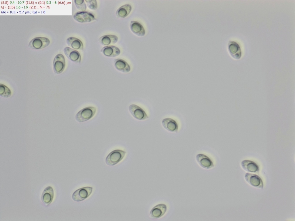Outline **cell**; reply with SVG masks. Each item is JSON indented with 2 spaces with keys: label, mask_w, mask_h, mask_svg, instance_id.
Wrapping results in <instances>:
<instances>
[{
  "label": "cell",
  "mask_w": 295,
  "mask_h": 221,
  "mask_svg": "<svg viewBox=\"0 0 295 221\" xmlns=\"http://www.w3.org/2000/svg\"><path fill=\"white\" fill-rule=\"evenodd\" d=\"M75 5L77 8L80 11H85L86 5L84 0H74Z\"/></svg>",
  "instance_id": "obj_23"
},
{
  "label": "cell",
  "mask_w": 295,
  "mask_h": 221,
  "mask_svg": "<svg viewBox=\"0 0 295 221\" xmlns=\"http://www.w3.org/2000/svg\"><path fill=\"white\" fill-rule=\"evenodd\" d=\"M66 43L69 47L76 50H82L83 45L79 39L73 37H69L66 40Z\"/></svg>",
  "instance_id": "obj_17"
},
{
  "label": "cell",
  "mask_w": 295,
  "mask_h": 221,
  "mask_svg": "<svg viewBox=\"0 0 295 221\" xmlns=\"http://www.w3.org/2000/svg\"><path fill=\"white\" fill-rule=\"evenodd\" d=\"M228 49L231 55L234 58H238L241 56V52L240 47L236 42L230 41L228 43Z\"/></svg>",
  "instance_id": "obj_20"
},
{
  "label": "cell",
  "mask_w": 295,
  "mask_h": 221,
  "mask_svg": "<svg viewBox=\"0 0 295 221\" xmlns=\"http://www.w3.org/2000/svg\"><path fill=\"white\" fill-rule=\"evenodd\" d=\"M126 153V151L120 149H116L111 151L106 158V163L109 166L117 164L124 158Z\"/></svg>",
  "instance_id": "obj_2"
},
{
  "label": "cell",
  "mask_w": 295,
  "mask_h": 221,
  "mask_svg": "<svg viewBox=\"0 0 295 221\" xmlns=\"http://www.w3.org/2000/svg\"><path fill=\"white\" fill-rule=\"evenodd\" d=\"M130 28L131 31L138 36H143L145 34V31L143 27L138 22L135 21H131Z\"/></svg>",
  "instance_id": "obj_19"
},
{
  "label": "cell",
  "mask_w": 295,
  "mask_h": 221,
  "mask_svg": "<svg viewBox=\"0 0 295 221\" xmlns=\"http://www.w3.org/2000/svg\"><path fill=\"white\" fill-rule=\"evenodd\" d=\"M73 18L77 22L82 23L90 22L95 20L92 14L86 11L77 12L74 15Z\"/></svg>",
  "instance_id": "obj_5"
},
{
  "label": "cell",
  "mask_w": 295,
  "mask_h": 221,
  "mask_svg": "<svg viewBox=\"0 0 295 221\" xmlns=\"http://www.w3.org/2000/svg\"><path fill=\"white\" fill-rule=\"evenodd\" d=\"M85 1L88 8L92 10H95L97 8L98 5L96 0H85Z\"/></svg>",
  "instance_id": "obj_24"
},
{
  "label": "cell",
  "mask_w": 295,
  "mask_h": 221,
  "mask_svg": "<svg viewBox=\"0 0 295 221\" xmlns=\"http://www.w3.org/2000/svg\"><path fill=\"white\" fill-rule=\"evenodd\" d=\"M50 43L49 39L45 37H37L31 41L29 46L32 48L38 49L43 48Z\"/></svg>",
  "instance_id": "obj_6"
},
{
  "label": "cell",
  "mask_w": 295,
  "mask_h": 221,
  "mask_svg": "<svg viewBox=\"0 0 295 221\" xmlns=\"http://www.w3.org/2000/svg\"><path fill=\"white\" fill-rule=\"evenodd\" d=\"M92 188L90 187H85L78 189L72 195V198L75 201H83L89 197L92 192Z\"/></svg>",
  "instance_id": "obj_3"
},
{
  "label": "cell",
  "mask_w": 295,
  "mask_h": 221,
  "mask_svg": "<svg viewBox=\"0 0 295 221\" xmlns=\"http://www.w3.org/2000/svg\"><path fill=\"white\" fill-rule=\"evenodd\" d=\"M128 110L133 117L137 120H144L148 118L144 110L136 104L130 105L129 106Z\"/></svg>",
  "instance_id": "obj_4"
},
{
  "label": "cell",
  "mask_w": 295,
  "mask_h": 221,
  "mask_svg": "<svg viewBox=\"0 0 295 221\" xmlns=\"http://www.w3.org/2000/svg\"><path fill=\"white\" fill-rule=\"evenodd\" d=\"M114 66L118 71L124 73H128L131 70L129 64L124 60L120 58L115 59Z\"/></svg>",
  "instance_id": "obj_18"
},
{
  "label": "cell",
  "mask_w": 295,
  "mask_h": 221,
  "mask_svg": "<svg viewBox=\"0 0 295 221\" xmlns=\"http://www.w3.org/2000/svg\"><path fill=\"white\" fill-rule=\"evenodd\" d=\"M65 65V60L63 55L60 54L56 55L53 62V68L55 73L57 74L61 73L64 70Z\"/></svg>",
  "instance_id": "obj_8"
},
{
  "label": "cell",
  "mask_w": 295,
  "mask_h": 221,
  "mask_svg": "<svg viewBox=\"0 0 295 221\" xmlns=\"http://www.w3.org/2000/svg\"><path fill=\"white\" fill-rule=\"evenodd\" d=\"M241 165L243 168L246 171L255 173L259 172V168L258 165L252 161L243 160L241 162Z\"/></svg>",
  "instance_id": "obj_14"
},
{
  "label": "cell",
  "mask_w": 295,
  "mask_h": 221,
  "mask_svg": "<svg viewBox=\"0 0 295 221\" xmlns=\"http://www.w3.org/2000/svg\"><path fill=\"white\" fill-rule=\"evenodd\" d=\"M101 52L105 56L111 57L117 56L120 53L119 49L113 45L105 46L101 49Z\"/></svg>",
  "instance_id": "obj_12"
},
{
  "label": "cell",
  "mask_w": 295,
  "mask_h": 221,
  "mask_svg": "<svg viewBox=\"0 0 295 221\" xmlns=\"http://www.w3.org/2000/svg\"><path fill=\"white\" fill-rule=\"evenodd\" d=\"M118 40V37L114 35H106L101 36L99 41L101 45L106 46L115 44Z\"/></svg>",
  "instance_id": "obj_15"
},
{
  "label": "cell",
  "mask_w": 295,
  "mask_h": 221,
  "mask_svg": "<svg viewBox=\"0 0 295 221\" xmlns=\"http://www.w3.org/2000/svg\"><path fill=\"white\" fill-rule=\"evenodd\" d=\"M167 209L166 205L163 204H160L154 207L150 212V215L152 217L158 218L163 216Z\"/></svg>",
  "instance_id": "obj_13"
},
{
  "label": "cell",
  "mask_w": 295,
  "mask_h": 221,
  "mask_svg": "<svg viewBox=\"0 0 295 221\" xmlns=\"http://www.w3.org/2000/svg\"><path fill=\"white\" fill-rule=\"evenodd\" d=\"M11 94L10 89L7 86L3 84H0V95L1 96L5 98L10 97Z\"/></svg>",
  "instance_id": "obj_22"
},
{
  "label": "cell",
  "mask_w": 295,
  "mask_h": 221,
  "mask_svg": "<svg viewBox=\"0 0 295 221\" xmlns=\"http://www.w3.org/2000/svg\"><path fill=\"white\" fill-rule=\"evenodd\" d=\"M196 161L199 165L203 168L208 169L213 166V163L209 157L202 154H199L196 157Z\"/></svg>",
  "instance_id": "obj_16"
},
{
  "label": "cell",
  "mask_w": 295,
  "mask_h": 221,
  "mask_svg": "<svg viewBox=\"0 0 295 221\" xmlns=\"http://www.w3.org/2000/svg\"><path fill=\"white\" fill-rule=\"evenodd\" d=\"M54 196L53 188L51 186H48L43 192L41 197L42 201L46 205H48L52 202Z\"/></svg>",
  "instance_id": "obj_11"
},
{
  "label": "cell",
  "mask_w": 295,
  "mask_h": 221,
  "mask_svg": "<svg viewBox=\"0 0 295 221\" xmlns=\"http://www.w3.org/2000/svg\"><path fill=\"white\" fill-rule=\"evenodd\" d=\"M162 123L163 127L168 131L173 133L177 132L178 125L176 121L174 119L166 118L163 119Z\"/></svg>",
  "instance_id": "obj_10"
},
{
  "label": "cell",
  "mask_w": 295,
  "mask_h": 221,
  "mask_svg": "<svg viewBox=\"0 0 295 221\" xmlns=\"http://www.w3.org/2000/svg\"><path fill=\"white\" fill-rule=\"evenodd\" d=\"M65 55L72 62L79 63L81 61V56L79 52L69 47H67L64 49Z\"/></svg>",
  "instance_id": "obj_9"
},
{
  "label": "cell",
  "mask_w": 295,
  "mask_h": 221,
  "mask_svg": "<svg viewBox=\"0 0 295 221\" xmlns=\"http://www.w3.org/2000/svg\"><path fill=\"white\" fill-rule=\"evenodd\" d=\"M131 9L132 7L130 4L124 5L117 10L116 12V15L120 18H125L129 14Z\"/></svg>",
  "instance_id": "obj_21"
},
{
  "label": "cell",
  "mask_w": 295,
  "mask_h": 221,
  "mask_svg": "<svg viewBox=\"0 0 295 221\" xmlns=\"http://www.w3.org/2000/svg\"><path fill=\"white\" fill-rule=\"evenodd\" d=\"M96 111V108L94 107L90 106L83 108L76 114L75 119L80 123L87 121L94 116Z\"/></svg>",
  "instance_id": "obj_1"
},
{
  "label": "cell",
  "mask_w": 295,
  "mask_h": 221,
  "mask_svg": "<svg viewBox=\"0 0 295 221\" xmlns=\"http://www.w3.org/2000/svg\"><path fill=\"white\" fill-rule=\"evenodd\" d=\"M245 178L246 181L251 185L261 189L263 188V181L257 175L247 173L245 174Z\"/></svg>",
  "instance_id": "obj_7"
}]
</instances>
